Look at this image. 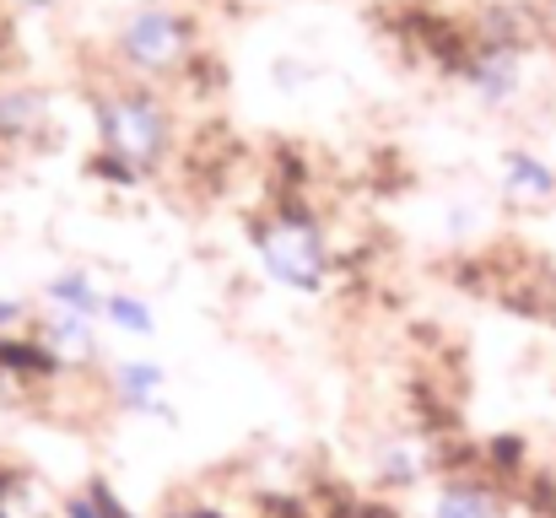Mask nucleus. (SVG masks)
Masks as SVG:
<instances>
[{"label":"nucleus","instance_id":"obj_1","mask_svg":"<svg viewBox=\"0 0 556 518\" xmlns=\"http://www.w3.org/2000/svg\"><path fill=\"white\" fill-rule=\"evenodd\" d=\"M249 238H254V254H260V265L270 270V281H281L287 292L319 298V292L330 287V270H336L330 243H325V232H319L303 211L260 216V222L249 227Z\"/></svg>","mask_w":556,"mask_h":518},{"label":"nucleus","instance_id":"obj_2","mask_svg":"<svg viewBox=\"0 0 556 518\" xmlns=\"http://www.w3.org/2000/svg\"><path fill=\"white\" fill-rule=\"evenodd\" d=\"M98 136L103 157L125 163L130 173H152L168 157V109L147 87H119L98 98Z\"/></svg>","mask_w":556,"mask_h":518},{"label":"nucleus","instance_id":"obj_3","mask_svg":"<svg viewBox=\"0 0 556 518\" xmlns=\"http://www.w3.org/2000/svg\"><path fill=\"white\" fill-rule=\"evenodd\" d=\"M189 49H194V27L174 5H136L119 22V60L141 76H174L185 71Z\"/></svg>","mask_w":556,"mask_h":518},{"label":"nucleus","instance_id":"obj_4","mask_svg":"<svg viewBox=\"0 0 556 518\" xmlns=\"http://www.w3.org/2000/svg\"><path fill=\"white\" fill-rule=\"evenodd\" d=\"M465 81H470V92H476L481 103H492V109L514 103L519 87H525V54H519V43L486 38V43L465 60Z\"/></svg>","mask_w":556,"mask_h":518},{"label":"nucleus","instance_id":"obj_5","mask_svg":"<svg viewBox=\"0 0 556 518\" xmlns=\"http://www.w3.org/2000/svg\"><path fill=\"white\" fill-rule=\"evenodd\" d=\"M163 389H168V372L157 362H119L114 367V400L130 410V416H157V421H179L174 405H163Z\"/></svg>","mask_w":556,"mask_h":518},{"label":"nucleus","instance_id":"obj_6","mask_svg":"<svg viewBox=\"0 0 556 518\" xmlns=\"http://www.w3.org/2000/svg\"><path fill=\"white\" fill-rule=\"evenodd\" d=\"M508 503L497 492V481H481V476H454L443 481V492L432 497V514L427 518H503Z\"/></svg>","mask_w":556,"mask_h":518},{"label":"nucleus","instance_id":"obj_7","mask_svg":"<svg viewBox=\"0 0 556 518\" xmlns=\"http://www.w3.org/2000/svg\"><path fill=\"white\" fill-rule=\"evenodd\" d=\"M438 459H443V454H432V443L400 438V443H383L372 465H378V481H383L389 492H405V487L427 481V470H438Z\"/></svg>","mask_w":556,"mask_h":518},{"label":"nucleus","instance_id":"obj_8","mask_svg":"<svg viewBox=\"0 0 556 518\" xmlns=\"http://www.w3.org/2000/svg\"><path fill=\"white\" fill-rule=\"evenodd\" d=\"M38 341H43V351L60 362V372H65V367H92V362H98L92 319H81V314H54V319L38 330Z\"/></svg>","mask_w":556,"mask_h":518},{"label":"nucleus","instance_id":"obj_9","mask_svg":"<svg viewBox=\"0 0 556 518\" xmlns=\"http://www.w3.org/2000/svg\"><path fill=\"white\" fill-rule=\"evenodd\" d=\"M503 189L514 200H552L556 194V173L535 157V152H508L503 157Z\"/></svg>","mask_w":556,"mask_h":518},{"label":"nucleus","instance_id":"obj_10","mask_svg":"<svg viewBox=\"0 0 556 518\" xmlns=\"http://www.w3.org/2000/svg\"><path fill=\"white\" fill-rule=\"evenodd\" d=\"M103 298H109V292H98L87 270H65V276H54V281H49V303H54L60 314L103 319Z\"/></svg>","mask_w":556,"mask_h":518},{"label":"nucleus","instance_id":"obj_11","mask_svg":"<svg viewBox=\"0 0 556 518\" xmlns=\"http://www.w3.org/2000/svg\"><path fill=\"white\" fill-rule=\"evenodd\" d=\"M103 319H109L114 330H125V336H152V330H157V314H152L136 292H109V298H103Z\"/></svg>","mask_w":556,"mask_h":518},{"label":"nucleus","instance_id":"obj_12","mask_svg":"<svg viewBox=\"0 0 556 518\" xmlns=\"http://www.w3.org/2000/svg\"><path fill=\"white\" fill-rule=\"evenodd\" d=\"M481 465L492 470V481H508V476H519L525 470V438H492L486 448H481Z\"/></svg>","mask_w":556,"mask_h":518},{"label":"nucleus","instance_id":"obj_13","mask_svg":"<svg viewBox=\"0 0 556 518\" xmlns=\"http://www.w3.org/2000/svg\"><path fill=\"white\" fill-rule=\"evenodd\" d=\"M81 492L92 497V508H98L103 518H136V508H130V503H125V497H119V492H114V487H109L103 476H92V481H87Z\"/></svg>","mask_w":556,"mask_h":518},{"label":"nucleus","instance_id":"obj_14","mask_svg":"<svg viewBox=\"0 0 556 518\" xmlns=\"http://www.w3.org/2000/svg\"><path fill=\"white\" fill-rule=\"evenodd\" d=\"M60 518H103V514L92 508V497H87V492H71V497L60 503Z\"/></svg>","mask_w":556,"mask_h":518},{"label":"nucleus","instance_id":"obj_15","mask_svg":"<svg viewBox=\"0 0 556 518\" xmlns=\"http://www.w3.org/2000/svg\"><path fill=\"white\" fill-rule=\"evenodd\" d=\"M163 518H232L227 508H211V503H185V508H174V514Z\"/></svg>","mask_w":556,"mask_h":518},{"label":"nucleus","instance_id":"obj_16","mask_svg":"<svg viewBox=\"0 0 556 518\" xmlns=\"http://www.w3.org/2000/svg\"><path fill=\"white\" fill-rule=\"evenodd\" d=\"M11 125H22V103H16V98H5V92H0V136H5V130H11Z\"/></svg>","mask_w":556,"mask_h":518},{"label":"nucleus","instance_id":"obj_17","mask_svg":"<svg viewBox=\"0 0 556 518\" xmlns=\"http://www.w3.org/2000/svg\"><path fill=\"white\" fill-rule=\"evenodd\" d=\"M22 319V303H0V325H16Z\"/></svg>","mask_w":556,"mask_h":518},{"label":"nucleus","instance_id":"obj_18","mask_svg":"<svg viewBox=\"0 0 556 518\" xmlns=\"http://www.w3.org/2000/svg\"><path fill=\"white\" fill-rule=\"evenodd\" d=\"M16 5H54V0H16Z\"/></svg>","mask_w":556,"mask_h":518},{"label":"nucleus","instance_id":"obj_19","mask_svg":"<svg viewBox=\"0 0 556 518\" xmlns=\"http://www.w3.org/2000/svg\"><path fill=\"white\" fill-rule=\"evenodd\" d=\"M552 22H556V0H552Z\"/></svg>","mask_w":556,"mask_h":518}]
</instances>
